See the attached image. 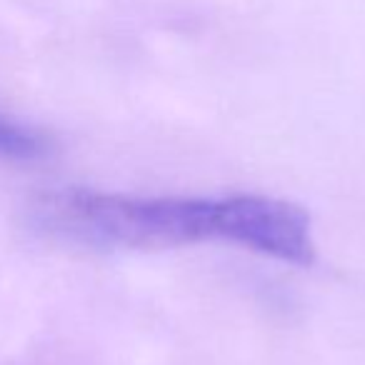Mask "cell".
Segmentation results:
<instances>
[{"mask_svg": "<svg viewBox=\"0 0 365 365\" xmlns=\"http://www.w3.org/2000/svg\"><path fill=\"white\" fill-rule=\"evenodd\" d=\"M28 218L38 233L96 250H170L228 243L225 198L125 195L93 188H58L33 198Z\"/></svg>", "mask_w": 365, "mask_h": 365, "instance_id": "obj_1", "label": "cell"}, {"mask_svg": "<svg viewBox=\"0 0 365 365\" xmlns=\"http://www.w3.org/2000/svg\"><path fill=\"white\" fill-rule=\"evenodd\" d=\"M228 243L300 268L315 263L310 215L273 195H228Z\"/></svg>", "mask_w": 365, "mask_h": 365, "instance_id": "obj_2", "label": "cell"}, {"mask_svg": "<svg viewBox=\"0 0 365 365\" xmlns=\"http://www.w3.org/2000/svg\"><path fill=\"white\" fill-rule=\"evenodd\" d=\"M51 150L53 140L46 130L0 108V158L16 163H33L51 155Z\"/></svg>", "mask_w": 365, "mask_h": 365, "instance_id": "obj_3", "label": "cell"}]
</instances>
